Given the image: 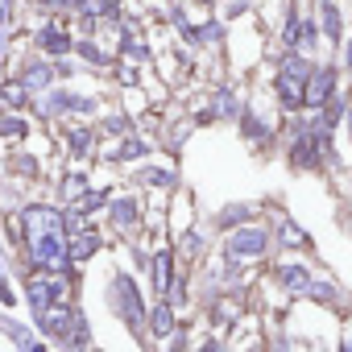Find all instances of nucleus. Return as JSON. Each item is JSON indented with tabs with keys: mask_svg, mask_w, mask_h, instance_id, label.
<instances>
[{
	"mask_svg": "<svg viewBox=\"0 0 352 352\" xmlns=\"http://www.w3.org/2000/svg\"><path fill=\"white\" fill-rule=\"evenodd\" d=\"M104 302H108V311H112V319L116 323H124L129 327V336L133 340H145V323H149V294H145V286H141V278L133 274V270H112L108 274V282H104Z\"/></svg>",
	"mask_w": 352,
	"mask_h": 352,
	"instance_id": "obj_1",
	"label": "nucleus"
},
{
	"mask_svg": "<svg viewBox=\"0 0 352 352\" xmlns=\"http://www.w3.org/2000/svg\"><path fill=\"white\" fill-rule=\"evenodd\" d=\"M145 224H149V199H145V191L120 187V191L112 195L108 212H104L108 236H116L120 245H129V241H141V236H145Z\"/></svg>",
	"mask_w": 352,
	"mask_h": 352,
	"instance_id": "obj_2",
	"label": "nucleus"
},
{
	"mask_svg": "<svg viewBox=\"0 0 352 352\" xmlns=\"http://www.w3.org/2000/svg\"><path fill=\"white\" fill-rule=\"evenodd\" d=\"M282 120H286V116L265 112V108L249 96V104H245V112H241V120H236L232 129H236V137H241L253 153L274 157V153H282Z\"/></svg>",
	"mask_w": 352,
	"mask_h": 352,
	"instance_id": "obj_3",
	"label": "nucleus"
},
{
	"mask_svg": "<svg viewBox=\"0 0 352 352\" xmlns=\"http://www.w3.org/2000/svg\"><path fill=\"white\" fill-rule=\"evenodd\" d=\"M220 253L232 257V261H245V265H265V261L278 253V245H274V224H270V220H253V224H245V228L220 236Z\"/></svg>",
	"mask_w": 352,
	"mask_h": 352,
	"instance_id": "obj_4",
	"label": "nucleus"
},
{
	"mask_svg": "<svg viewBox=\"0 0 352 352\" xmlns=\"http://www.w3.org/2000/svg\"><path fill=\"white\" fill-rule=\"evenodd\" d=\"M54 141H58V149H63L67 162H83V166H96L100 145H104L96 120H67V124H54Z\"/></svg>",
	"mask_w": 352,
	"mask_h": 352,
	"instance_id": "obj_5",
	"label": "nucleus"
},
{
	"mask_svg": "<svg viewBox=\"0 0 352 352\" xmlns=\"http://www.w3.org/2000/svg\"><path fill=\"white\" fill-rule=\"evenodd\" d=\"M204 91H208V104L216 108L220 124H236L241 112H245V104H249V96H253L245 75H220V79L204 83Z\"/></svg>",
	"mask_w": 352,
	"mask_h": 352,
	"instance_id": "obj_6",
	"label": "nucleus"
},
{
	"mask_svg": "<svg viewBox=\"0 0 352 352\" xmlns=\"http://www.w3.org/2000/svg\"><path fill=\"white\" fill-rule=\"evenodd\" d=\"M124 183L137 187V191H145V195H166L170 199L174 191H183V174H179V166H174L170 157L166 162L149 157V162H141V166H133L124 174Z\"/></svg>",
	"mask_w": 352,
	"mask_h": 352,
	"instance_id": "obj_7",
	"label": "nucleus"
},
{
	"mask_svg": "<svg viewBox=\"0 0 352 352\" xmlns=\"http://www.w3.org/2000/svg\"><path fill=\"white\" fill-rule=\"evenodd\" d=\"M5 67H9V75H13L17 83H25L34 96H46V91L58 83V79H54V63H50L46 54L30 50V46H25V50H13Z\"/></svg>",
	"mask_w": 352,
	"mask_h": 352,
	"instance_id": "obj_8",
	"label": "nucleus"
},
{
	"mask_svg": "<svg viewBox=\"0 0 352 352\" xmlns=\"http://www.w3.org/2000/svg\"><path fill=\"white\" fill-rule=\"evenodd\" d=\"M265 278L282 290V298H307V290H311V282H315V270L302 261V257H294V253H282L278 261H270V270H265Z\"/></svg>",
	"mask_w": 352,
	"mask_h": 352,
	"instance_id": "obj_9",
	"label": "nucleus"
},
{
	"mask_svg": "<svg viewBox=\"0 0 352 352\" xmlns=\"http://www.w3.org/2000/svg\"><path fill=\"white\" fill-rule=\"evenodd\" d=\"M25 46L38 50V54H46L50 63H54V58H71V54H75V30L63 25L58 17H50V21H38V25L25 34Z\"/></svg>",
	"mask_w": 352,
	"mask_h": 352,
	"instance_id": "obj_10",
	"label": "nucleus"
},
{
	"mask_svg": "<svg viewBox=\"0 0 352 352\" xmlns=\"http://www.w3.org/2000/svg\"><path fill=\"white\" fill-rule=\"evenodd\" d=\"M307 9L315 13V21L323 30L327 54L336 58L344 50V42H348V5H344V0H307Z\"/></svg>",
	"mask_w": 352,
	"mask_h": 352,
	"instance_id": "obj_11",
	"label": "nucleus"
},
{
	"mask_svg": "<svg viewBox=\"0 0 352 352\" xmlns=\"http://www.w3.org/2000/svg\"><path fill=\"white\" fill-rule=\"evenodd\" d=\"M344 87H348V79H344L340 58L323 54L319 67H315V75H311V83H307V112H319V108H323L331 96H340Z\"/></svg>",
	"mask_w": 352,
	"mask_h": 352,
	"instance_id": "obj_12",
	"label": "nucleus"
},
{
	"mask_svg": "<svg viewBox=\"0 0 352 352\" xmlns=\"http://www.w3.org/2000/svg\"><path fill=\"white\" fill-rule=\"evenodd\" d=\"M179 270H183V257H179V249H174V241H162L149 253V270H145L149 298H166L170 294V282L179 278Z\"/></svg>",
	"mask_w": 352,
	"mask_h": 352,
	"instance_id": "obj_13",
	"label": "nucleus"
},
{
	"mask_svg": "<svg viewBox=\"0 0 352 352\" xmlns=\"http://www.w3.org/2000/svg\"><path fill=\"white\" fill-rule=\"evenodd\" d=\"M253 220H265V208L257 199H232V204H224V208H216L208 216V232L228 236V232H236V228H245Z\"/></svg>",
	"mask_w": 352,
	"mask_h": 352,
	"instance_id": "obj_14",
	"label": "nucleus"
},
{
	"mask_svg": "<svg viewBox=\"0 0 352 352\" xmlns=\"http://www.w3.org/2000/svg\"><path fill=\"white\" fill-rule=\"evenodd\" d=\"M91 170L96 166H83V162H67L63 166V174H54V204H63V208H75L91 187H96V179H91Z\"/></svg>",
	"mask_w": 352,
	"mask_h": 352,
	"instance_id": "obj_15",
	"label": "nucleus"
},
{
	"mask_svg": "<svg viewBox=\"0 0 352 352\" xmlns=\"http://www.w3.org/2000/svg\"><path fill=\"white\" fill-rule=\"evenodd\" d=\"M195 137V124H191V116H187V108H166V120H162V133H157V149L174 162V157H183V149H187V141Z\"/></svg>",
	"mask_w": 352,
	"mask_h": 352,
	"instance_id": "obj_16",
	"label": "nucleus"
},
{
	"mask_svg": "<svg viewBox=\"0 0 352 352\" xmlns=\"http://www.w3.org/2000/svg\"><path fill=\"white\" fill-rule=\"evenodd\" d=\"M265 71H270V67H265ZM265 87H270V104H274L278 116H302V112H307V87H302V83H294V79L270 71V75H265Z\"/></svg>",
	"mask_w": 352,
	"mask_h": 352,
	"instance_id": "obj_17",
	"label": "nucleus"
},
{
	"mask_svg": "<svg viewBox=\"0 0 352 352\" xmlns=\"http://www.w3.org/2000/svg\"><path fill=\"white\" fill-rule=\"evenodd\" d=\"M75 319H79V302H54V307H46V311H38V315H34V331L58 348V344L71 336Z\"/></svg>",
	"mask_w": 352,
	"mask_h": 352,
	"instance_id": "obj_18",
	"label": "nucleus"
},
{
	"mask_svg": "<svg viewBox=\"0 0 352 352\" xmlns=\"http://www.w3.org/2000/svg\"><path fill=\"white\" fill-rule=\"evenodd\" d=\"M265 220L274 224V245H278V253H315V241H311V232L294 220V216H286V212H265Z\"/></svg>",
	"mask_w": 352,
	"mask_h": 352,
	"instance_id": "obj_19",
	"label": "nucleus"
},
{
	"mask_svg": "<svg viewBox=\"0 0 352 352\" xmlns=\"http://www.w3.org/2000/svg\"><path fill=\"white\" fill-rule=\"evenodd\" d=\"M179 327H183V311L174 307V302H166V298H153V302H149V323H145V340H149V348L166 344Z\"/></svg>",
	"mask_w": 352,
	"mask_h": 352,
	"instance_id": "obj_20",
	"label": "nucleus"
},
{
	"mask_svg": "<svg viewBox=\"0 0 352 352\" xmlns=\"http://www.w3.org/2000/svg\"><path fill=\"white\" fill-rule=\"evenodd\" d=\"M112 241H108V232L100 228V224H91V228H83V232H75V236H67V261L71 265H91L104 249H108Z\"/></svg>",
	"mask_w": 352,
	"mask_h": 352,
	"instance_id": "obj_21",
	"label": "nucleus"
},
{
	"mask_svg": "<svg viewBox=\"0 0 352 352\" xmlns=\"http://www.w3.org/2000/svg\"><path fill=\"white\" fill-rule=\"evenodd\" d=\"M5 174H9V179H17V183H42L46 179V157L34 153L30 145L9 149L5 153Z\"/></svg>",
	"mask_w": 352,
	"mask_h": 352,
	"instance_id": "obj_22",
	"label": "nucleus"
},
{
	"mask_svg": "<svg viewBox=\"0 0 352 352\" xmlns=\"http://www.w3.org/2000/svg\"><path fill=\"white\" fill-rule=\"evenodd\" d=\"M42 124L30 116V112H0V145H9V149H21L34 141Z\"/></svg>",
	"mask_w": 352,
	"mask_h": 352,
	"instance_id": "obj_23",
	"label": "nucleus"
},
{
	"mask_svg": "<svg viewBox=\"0 0 352 352\" xmlns=\"http://www.w3.org/2000/svg\"><path fill=\"white\" fill-rule=\"evenodd\" d=\"M170 241H174V249H179L183 265H204V261H208V253H212V241H208V232H204L199 224L183 228L179 236H170Z\"/></svg>",
	"mask_w": 352,
	"mask_h": 352,
	"instance_id": "obj_24",
	"label": "nucleus"
},
{
	"mask_svg": "<svg viewBox=\"0 0 352 352\" xmlns=\"http://www.w3.org/2000/svg\"><path fill=\"white\" fill-rule=\"evenodd\" d=\"M307 302H315L323 311H348V294H344V286L331 274H315V282L307 290Z\"/></svg>",
	"mask_w": 352,
	"mask_h": 352,
	"instance_id": "obj_25",
	"label": "nucleus"
},
{
	"mask_svg": "<svg viewBox=\"0 0 352 352\" xmlns=\"http://www.w3.org/2000/svg\"><path fill=\"white\" fill-rule=\"evenodd\" d=\"M96 129H100V137L104 141H120V137H129V133H137V116H129L116 100L96 116Z\"/></svg>",
	"mask_w": 352,
	"mask_h": 352,
	"instance_id": "obj_26",
	"label": "nucleus"
},
{
	"mask_svg": "<svg viewBox=\"0 0 352 352\" xmlns=\"http://www.w3.org/2000/svg\"><path fill=\"white\" fill-rule=\"evenodd\" d=\"M34 104L38 96L25 83H17L13 75H0V112H34Z\"/></svg>",
	"mask_w": 352,
	"mask_h": 352,
	"instance_id": "obj_27",
	"label": "nucleus"
},
{
	"mask_svg": "<svg viewBox=\"0 0 352 352\" xmlns=\"http://www.w3.org/2000/svg\"><path fill=\"white\" fill-rule=\"evenodd\" d=\"M348 112H352V91L344 87V91H340V96H331L315 116H319V124H323L327 133H340V129L348 124Z\"/></svg>",
	"mask_w": 352,
	"mask_h": 352,
	"instance_id": "obj_28",
	"label": "nucleus"
},
{
	"mask_svg": "<svg viewBox=\"0 0 352 352\" xmlns=\"http://www.w3.org/2000/svg\"><path fill=\"white\" fill-rule=\"evenodd\" d=\"M112 195H116V187H112V183H96V187H91V191H87V195H83V199L75 204V208H79V212H83L87 220H100V216L108 212Z\"/></svg>",
	"mask_w": 352,
	"mask_h": 352,
	"instance_id": "obj_29",
	"label": "nucleus"
},
{
	"mask_svg": "<svg viewBox=\"0 0 352 352\" xmlns=\"http://www.w3.org/2000/svg\"><path fill=\"white\" fill-rule=\"evenodd\" d=\"M195 17H191V0H170V5L162 9V25L170 30V38L179 34V30H187Z\"/></svg>",
	"mask_w": 352,
	"mask_h": 352,
	"instance_id": "obj_30",
	"label": "nucleus"
},
{
	"mask_svg": "<svg viewBox=\"0 0 352 352\" xmlns=\"http://www.w3.org/2000/svg\"><path fill=\"white\" fill-rule=\"evenodd\" d=\"M183 108H187V116H191V124H195V129H216V124H220L216 108L208 104V91H199V96H195V100H187Z\"/></svg>",
	"mask_w": 352,
	"mask_h": 352,
	"instance_id": "obj_31",
	"label": "nucleus"
},
{
	"mask_svg": "<svg viewBox=\"0 0 352 352\" xmlns=\"http://www.w3.org/2000/svg\"><path fill=\"white\" fill-rule=\"evenodd\" d=\"M79 75H87L83 71V63L71 54V58H54V79L58 83H79Z\"/></svg>",
	"mask_w": 352,
	"mask_h": 352,
	"instance_id": "obj_32",
	"label": "nucleus"
},
{
	"mask_svg": "<svg viewBox=\"0 0 352 352\" xmlns=\"http://www.w3.org/2000/svg\"><path fill=\"white\" fill-rule=\"evenodd\" d=\"M191 352H232V340H228L224 331H208V336H204Z\"/></svg>",
	"mask_w": 352,
	"mask_h": 352,
	"instance_id": "obj_33",
	"label": "nucleus"
},
{
	"mask_svg": "<svg viewBox=\"0 0 352 352\" xmlns=\"http://www.w3.org/2000/svg\"><path fill=\"white\" fill-rule=\"evenodd\" d=\"M0 307H17V286H13V274H0Z\"/></svg>",
	"mask_w": 352,
	"mask_h": 352,
	"instance_id": "obj_34",
	"label": "nucleus"
},
{
	"mask_svg": "<svg viewBox=\"0 0 352 352\" xmlns=\"http://www.w3.org/2000/svg\"><path fill=\"white\" fill-rule=\"evenodd\" d=\"M336 220H340V228L352 236V195H340V208H336Z\"/></svg>",
	"mask_w": 352,
	"mask_h": 352,
	"instance_id": "obj_35",
	"label": "nucleus"
},
{
	"mask_svg": "<svg viewBox=\"0 0 352 352\" xmlns=\"http://www.w3.org/2000/svg\"><path fill=\"white\" fill-rule=\"evenodd\" d=\"M336 58H340V67H344V79H348V91H352V34H348V42H344V50H340Z\"/></svg>",
	"mask_w": 352,
	"mask_h": 352,
	"instance_id": "obj_36",
	"label": "nucleus"
},
{
	"mask_svg": "<svg viewBox=\"0 0 352 352\" xmlns=\"http://www.w3.org/2000/svg\"><path fill=\"white\" fill-rule=\"evenodd\" d=\"M9 54H13V34H9V30H0V67L9 63Z\"/></svg>",
	"mask_w": 352,
	"mask_h": 352,
	"instance_id": "obj_37",
	"label": "nucleus"
},
{
	"mask_svg": "<svg viewBox=\"0 0 352 352\" xmlns=\"http://www.w3.org/2000/svg\"><path fill=\"white\" fill-rule=\"evenodd\" d=\"M336 352H352V327H344V331H340V340H336Z\"/></svg>",
	"mask_w": 352,
	"mask_h": 352,
	"instance_id": "obj_38",
	"label": "nucleus"
},
{
	"mask_svg": "<svg viewBox=\"0 0 352 352\" xmlns=\"http://www.w3.org/2000/svg\"><path fill=\"white\" fill-rule=\"evenodd\" d=\"M224 0H191V9H208V13H220Z\"/></svg>",
	"mask_w": 352,
	"mask_h": 352,
	"instance_id": "obj_39",
	"label": "nucleus"
},
{
	"mask_svg": "<svg viewBox=\"0 0 352 352\" xmlns=\"http://www.w3.org/2000/svg\"><path fill=\"white\" fill-rule=\"evenodd\" d=\"M25 352H50V340H42V336H38V340H34V344H30Z\"/></svg>",
	"mask_w": 352,
	"mask_h": 352,
	"instance_id": "obj_40",
	"label": "nucleus"
},
{
	"mask_svg": "<svg viewBox=\"0 0 352 352\" xmlns=\"http://www.w3.org/2000/svg\"><path fill=\"white\" fill-rule=\"evenodd\" d=\"M141 5H149V9H166L170 0H141Z\"/></svg>",
	"mask_w": 352,
	"mask_h": 352,
	"instance_id": "obj_41",
	"label": "nucleus"
},
{
	"mask_svg": "<svg viewBox=\"0 0 352 352\" xmlns=\"http://www.w3.org/2000/svg\"><path fill=\"white\" fill-rule=\"evenodd\" d=\"M0 274H5V270H0Z\"/></svg>",
	"mask_w": 352,
	"mask_h": 352,
	"instance_id": "obj_42",
	"label": "nucleus"
}]
</instances>
